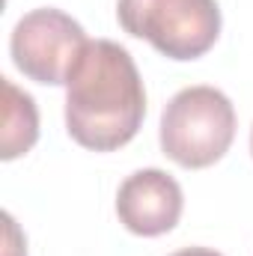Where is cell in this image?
I'll list each match as a JSON object with an SVG mask.
<instances>
[{
  "label": "cell",
  "mask_w": 253,
  "mask_h": 256,
  "mask_svg": "<svg viewBox=\"0 0 253 256\" xmlns=\"http://www.w3.org/2000/svg\"><path fill=\"white\" fill-rule=\"evenodd\" d=\"M146 116V90L126 48L90 39L66 80V131L92 152L122 149Z\"/></svg>",
  "instance_id": "obj_1"
},
{
  "label": "cell",
  "mask_w": 253,
  "mask_h": 256,
  "mask_svg": "<svg viewBox=\"0 0 253 256\" xmlns=\"http://www.w3.org/2000/svg\"><path fill=\"white\" fill-rule=\"evenodd\" d=\"M158 140L161 152L179 167H212L236 140V108L214 86H185L167 102Z\"/></svg>",
  "instance_id": "obj_2"
},
{
  "label": "cell",
  "mask_w": 253,
  "mask_h": 256,
  "mask_svg": "<svg viewBox=\"0 0 253 256\" xmlns=\"http://www.w3.org/2000/svg\"><path fill=\"white\" fill-rule=\"evenodd\" d=\"M120 27L167 60H196L220 36L218 0H116Z\"/></svg>",
  "instance_id": "obj_3"
},
{
  "label": "cell",
  "mask_w": 253,
  "mask_h": 256,
  "mask_svg": "<svg viewBox=\"0 0 253 256\" xmlns=\"http://www.w3.org/2000/svg\"><path fill=\"white\" fill-rule=\"evenodd\" d=\"M84 27L54 6L27 12L9 39V54L15 68L45 86H66L78 57L86 48Z\"/></svg>",
  "instance_id": "obj_4"
},
{
  "label": "cell",
  "mask_w": 253,
  "mask_h": 256,
  "mask_svg": "<svg viewBox=\"0 0 253 256\" xmlns=\"http://www.w3.org/2000/svg\"><path fill=\"white\" fill-rule=\"evenodd\" d=\"M182 208H185V196L179 182L158 167L131 173L116 191L120 224L128 232L143 238L170 232L179 224Z\"/></svg>",
  "instance_id": "obj_5"
},
{
  "label": "cell",
  "mask_w": 253,
  "mask_h": 256,
  "mask_svg": "<svg viewBox=\"0 0 253 256\" xmlns=\"http://www.w3.org/2000/svg\"><path fill=\"white\" fill-rule=\"evenodd\" d=\"M39 140V110L36 102L18 90L9 78H3V137H0V158L15 161L33 149Z\"/></svg>",
  "instance_id": "obj_6"
},
{
  "label": "cell",
  "mask_w": 253,
  "mask_h": 256,
  "mask_svg": "<svg viewBox=\"0 0 253 256\" xmlns=\"http://www.w3.org/2000/svg\"><path fill=\"white\" fill-rule=\"evenodd\" d=\"M170 256H224V254H218L212 248H185V250H176V254H170Z\"/></svg>",
  "instance_id": "obj_7"
},
{
  "label": "cell",
  "mask_w": 253,
  "mask_h": 256,
  "mask_svg": "<svg viewBox=\"0 0 253 256\" xmlns=\"http://www.w3.org/2000/svg\"><path fill=\"white\" fill-rule=\"evenodd\" d=\"M250 155H253V128H250Z\"/></svg>",
  "instance_id": "obj_8"
}]
</instances>
